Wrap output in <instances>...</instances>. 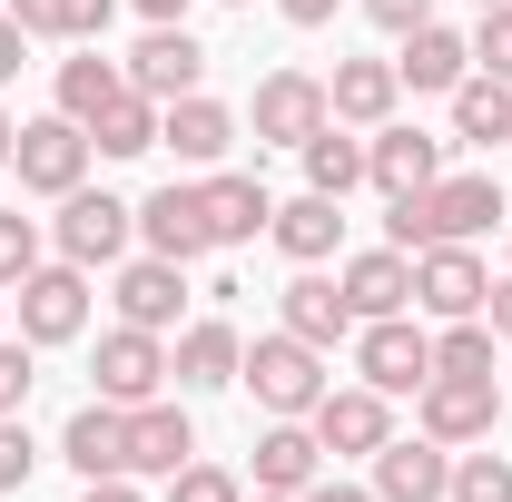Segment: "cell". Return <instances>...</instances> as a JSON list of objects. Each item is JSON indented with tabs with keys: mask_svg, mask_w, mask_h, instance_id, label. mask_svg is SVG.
Returning a JSON list of instances; mask_svg holds the SVG:
<instances>
[{
	"mask_svg": "<svg viewBox=\"0 0 512 502\" xmlns=\"http://www.w3.org/2000/svg\"><path fill=\"white\" fill-rule=\"evenodd\" d=\"M493 217H503V178L463 168V178H434V188L394 197V217H384V247H404V256H424V247H473Z\"/></svg>",
	"mask_w": 512,
	"mask_h": 502,
	"instance_id": "obj_1",
	"label": "cell"
},
{
	"mask_svg": "<svg viewBox=\"0 0 512 502\" xmlns=\"http://www.w3.org/2000/svg\"><path fill=\"white\" fill-rule=\"evenodd\" d=\"M237 384H256V404L266 414H316L325 404V345H306V335H256L247 365H237Z\"/></svg>",
	"mask_w": 512,
	"mask_h": 502,
	"instance_id": "obj_2",
	"label": "cell"
},
{
	"mask_svg": "<svg viewBox=\"0 0 512 502\" xmlns=\"http://www.w3.org/2000/svg\"><path fill=\"white\" fill-rule=\"evenodd\" d=\"M355 375L375 384V394H424V384H434V335L404 325V315L355 325Z\"/></svg>",
	"mask_w": 512,
	"mask_h": 502,
	"instance_id": "obj_3",
	"label": "cell"
},
{
	"mask_svg": "<svg viewBox=\"0 0 512 502\" xmlns=\"http://www.w3.org/2000/svg\"><path fill=\"white\" fill-rule=\"evenodd\" d=\"M128 237H138V207L109 188H69L60 197V256L69 266H119Z\"/></svg>",
	"mask_w": 512,
	"mask_h": 502,
	"instance_id": "obj_4",
	"label": "cell"
},
{
	"mask_svg": "<svg viewBox=\"0 0 512 502\" xmlns=\"http://www.w3.org/2000/svg\"><path fill=\"white\" fill-rule=\"evenodd\" d=\"M10 296H20V335H30V345H69V335L89 325V266H69V256L60 266H30Z\"/></svg>",
	"mask_w": 512,
	"mask_h": 502,
	"instance_id": "obj_5",
	"label": "cell"
},
{
	"mask_svg": "<svg viewBox=\"0 0 512 502\" xmlns=\"http://www.w3.org/2000/svg\"><path fill=\"white\" fill-rule=\"evenodd\" d=\"M247 119H256V138H266V148H306L335 109H325V79H316V69H266Z\"/></svg>",
	"mask_w": 512,
	"mask_h": 502,
	"instance_id": "obj_6",
	"label": "cell"
},
{
	"mask_svg": "<svg viewBox=\"0 0 512 502\" xmlns=\"http://www.w3.org/2000/svg\"><path fill=\"white\" fill-rule=\"evenodd\" d=\"M10 168H20V188L69 197L79 178H89V128L79 119H30L20 138H10Z\"/></svg>",
	"mask_w": 512,
	"mask_h": 502,
	"instance_id": "obj_7",
	"label": "cell"
},
{
	"mask_svg": "<svg viewBox=\"0 0 512 502\" xmlns=\"http://www.w3.org/2000/svg\"><path fill=\"white\" fill-rule=\"evenodd\" d=\"M483 296H493V266H483L473 247H424V256H414V306L434 315V325L483 315Z\"/></svg>",
	"mask_w": 512,
	"mask_h": 502,
	"instance_id": "obj_8",
	"label": "cell"
},
{
	"mask_svg": "<svg viewBox=\"0 0 512 502\" xmlns=\"http://www.w3.org/2000/svg\"><path fill=\"white\" fill-rule=\"evenodd\" d=\"M197 79H207V50L188 40V20H148V40L128 50V89L168 109V99H188Z\"/></svg>",
	"mask_w": 512,
	"mask_h": 502,
	"instance_id": "obj_9",
	"label": "cell"
},
{
	"mask_svg": "<svg viewBox=\"0 0 512 502\" xmlns=\"http://www.w3.org/2000/svg\"><path fill=\"white\" fill-rule=\"evenodd\" d=\"M306 424H316L325 453H384L394 443V394H375V384H325V404Z\"/></svg>",
	"mask_w": 512,
	"mask_h": 502,
	"instance_id": "obj_10",
	"label": "cell"
},
{
	"mask_svg": "<svg viewBox=\"0 0 512 502\" xmlns=\"http://www.w3.org/2000/svg\"><path fill=\"white\" fill-rule=\"evenodd\" d=\"M99 404H148V394H168V345L148 335V325H119V335H99Z\"/></svg>",
	"mask_w": 512,
	"mask_h": 502,
	"instance_id": "obj_11",
	"label": "cell"
},
{
	"mask_svg": "<svg viewBox=\"0 0 512 502\" xmlns=\"http://www.w3.org/2000/svg\"><path fill=\"white\" fill-rule=\"evenodd\" d=\"M414 414H424V434L434 443H493V375H434L414 394Z\"/></svg>",
	"mask_w": 512,
	"mask_h": 502,
	"instance_id": "obj_12",
	"label": "cell"
},
{
	"mask_svg": "<svg viewBox=\"0 0 512 502\" xmlns=\"http://www.w3.org/2000/svg\"><path fill=\"white\" fill-rule=\"evenodd\" d=\"M178 463H197V424L188 404H168V394H148V404H128V473H178Z\"/></svg>",
	"mask_w": 512,
	"mask_h": 502,
	"instance_id": "obj_13",
	"label": "cell"
},
{
	"mask_svg": "<svg viewBox=\"0 0 512 502\" xmlns=\"http://www.w3.org/2000/svg\"><path fill=\"white\" fill-rule=\"evenodd\" d=\"M444 493H453V443L414 434L375 453V502H444Z\"/></svg>",
	"mask_w": 512,
	"mask_h": 502,
	"instance_id": "obj_14",
	"label": "cell"
},
{
	"mask_svg": "<svg viewBox=\"0 0 512 502\" xmlns=\"http://www.w3.org/2000/svg\"><path fill=\"white\" fill-rule=\"evenodd\" d=\"M365 178H375L384 197L434 188V178H444V138H424V128H394V119H384L375 138H365Z\"/></svg>",
	"mask_w": 512,
	"mask_h": 502,
	"instance_id": "obj_15",
	"label": "cell"
},
{
	"mask_svg": "<svg viewBox=\"0 0 512 502\" xmlns=\"http://www.w3.org/2000/svg\"><path fill=\"white\" fill-rule=\"evenodd\" d=\"M197 207H207V237H217V247H256L266 217H276V197L256 188V178H237V168H207V178H197Z\"/></svg>",
	"mask_w": 512,
	"mask_h": 502,
	"instance_id": "obj_16",
	"label": "cell"
},
{
	"mask_svg": "<svg viewBox=\"0 0 512 502\" xmlns=\"http://www.w3.org/2000/svg\"><path fill=\"white\" fill-rule=\"evenodd\" d=\"M345 306H355V325H375V315H404L414 306V256L404 247H365V256H345Z\"/></svg>",
	"mask_w": 512,
	"mask_h": 502,
	"instance_id": "obj_17",
	"label": "cell"
},
{
	"mask_svg": "<svg viewBox=\"0 0 512 502\" xmlns=\"http://www.w3.org/2000/svg\"><path fill=\"white\" fill-rule=\"evenodd\" d=\"M158 148H178L188 168H217V158L237 148V109H217L207 89H188V99L158 109Z\"/></svg>",
	"mask_w": 512,
	"mask_h": 502,
	"instance_id": "obj_18",
	"label": "cell"
},
{
	"mask_svg": "<svg viewBox=\"0 0 512 502\" xmlns=\"http://www.w3.org/2000/svg\"><path fill=\"white\" fill-rule=\"evenodd\" d=\"M316 473H325V443H316L306 414H276V424L256 434V493H306Z\"/></svg>",
	"mask_w": 512,
	"mask_h": 502,
	"instance_id": "obj_19",
	"label": "cell"
},
{
	"mask_svg": "<svg viewBox=\"0 0 512 502\" xmlns=\"http://www.w3.org/2000/svg\"><path fill=\"white\" fill-rule=\"evenodd\" d=\"M237 365H247V335H237L227 315H197L188 335H178V355H168V375L188 384V394H217V384H237Z\"/></svg>",
	"mask_w": 512,
	"mask_h": 502,
	"instance_id": "obj_20",
	"label": "cell"
},
{
	"mask_svg": "<svg viewBox=\"0 0 512 502\" xmlns=\"http://www.w3.org/2000/svg\"><path fill=\"white\" fill-rule=\"evenodd\" d=\"M60 453L79 463V483H109V473H128V404H79L69 414V434H60Z\"/></svg>",
	"mask_w": 512,
	"mask_h": 502,
	"instance_id": "obj_21",
	"label": "cell"
},
{
	"mask_svg": "<svg viewBox=\"0 0 512 502\" xmlns=\"http://www.w3.org/2000/svg\"><path fill=\"white\" fill-rule=\"evenodd\" d=\"M178 276H188L178 256H138V266H119V325L168 335V325H178V306H188V286H178Z\"/></svg>",
	"mask_w": 512,
	"mask_h": 502,
	"instance_id": "obj_22",
	"label": "cell"
},
{
	"mask_svg": "<svg viewBox=\"0 0 512 502\" xmlns=\"http://www.w3.org/2000/svg\"><path fill=\"white\" fill-rule=\"evenodd\" d=\"M394 79H404V89H463V79H473V40H463V30H444V20H424V30H404V60H394Z\"/></svg>",
	"mask_w": 512,
	"mask_h": 502,
	"instance_id": "obj_23",
	"label": "cell"
},
{
	"mask_svg": "<svg viewBox=\"0 0 512 502\" xmlns=\"http://www.w3.org/2000/svg\"><path fill=\"white\" fill-rule=\"evenodd\" d=\"M394 99H404L394 60H335V79H325V109H335L345 128H384V119H394Z\"/></svg>",
	"mask_w": 512,
	"mask_h": 502,
	"instance_id": "obj_24",
	"label": "cell"
},
{
	"mask_svg": "<svg viewBox=\"0 0 512 502\" xmlns=\"http://www.w3.org/2000/svg\"><path fill=\"white\" fill-rule=\"evenodd\" d=\"M266 237L296 256V266H325V256H335V237H345V197H316V188L286 197V207L266 217Z\"/></svg>",
	"mask_w": 512,
	"mask_h": 502,
	"instance_id": "obj_25",
	"label": "cell"
},
{
	"mask_svg": "<svg viewBox=\"0 0 512 502\" xmlns=\"http://www.w3.org/2000/svg\"><path fill=\"white\" fill-rule=\"evenodd\" d=\"M138 237H148V256H207L217 237H207V207H197V188H158L148 207H138Z\"/></svg>",
	"mask_w": 512,
	"mask_h": 502,
	"instance_id": "obj_26",
	"label": "cell"
},
{
	"mask_svg": "<svg viewBox=\"0 0 512 502\" xmlns=\"http://www.w3.org/2000/svg\"><path fill=\"white\" fill-rule=\"evenodd\" d=\"M276 306H286V335H306V345H335V335H355V306H345V286H335V276H316V266H306V276H296Z\"/></svg>",
	"mask_w": 512,
	"mask_h": 502,
	"instance_id": "obj_27",
	"label": "cell"
},
{
	"mask_svg": "<svg viewBox=\"0 0 512 502\" xmlns=\"http://www.w3.org/2000/svg\"><path fill=\"white\" fill-rule=\"evenodd\" d=\"M453 138H463V148H503L512 138V79H483V69H473V79L453 89Z\"/></svg>",
	"mask_w": 512,
	"mask_h": 502,
	"instance_id": "obj_28",
	"label": "cell"
},
{
	"mask_svg": "<svg viewBox=\"0 0 512 502\" xmlns=\"http://www.w3.org/2000/svg\"><path fill=\"white\" fill-rule=\"evenodd\" d=\"M296 158H306V188H316V197H345V188H365V138H345V119H325L316 138L296 148Z\"/></svg>",
	"mask_w": 512,
	"mask_h": 502,
	"instance_id": "obj_29",
	"label": "cell"
},
{
	"mask_svg": "<svg viewBox=\"0 0 512 502\" xmlns=\"http://www.w3.org/2000/svg\"><path fill=\"white\" fill-rule=\"evenodd\" d=\"M89 148H99V158H148V148H158V99L119 89V99L89 119Z\"/></svg>",
	"mask_w": 512,
	"mask_h": 502,
	"instance_id": "obj_30",
	"label": "cell"
},
{
	"mask_svg": "<svg viewBox=\"0 0 512 502\" xmlns=\"http://www.w3.org/2000/svg\"><path fill=\"white\" fill-rule=\"evenodd\" d=\"M109 10H119V0H10V20H20L30 40H99Z\"/></svg>",
	"mask_w": 512,
	"mask_h": 502,
	"instance_id": "obj_31",
	"label": "cell"
},
{
	"mask_svg": "<svg viewBox=\"0 0 512 502\" xmlns=\"http://www.w3.org/2000/svg\"><path fill=\"white\" fill-rule=\"evenodd\" d=\"M128 89V69H109V60H60V119H99V109H109V99H119Z\"/></svg>",
	"mask_w": 512,
	"mask_h": 502,
	"instance_id": "obj_32",
	"label": "cell"
},
{
	"mask_svg": "<svg viewBox=\"0 0 512 502\" xmlns=\"http://www.w3.org/2000/svg\"><path fill=\"white\" fill-rule=\"evenodd\" d=\"M493 345H503V335H493L483 315H463V325L434 335V375H493Z\"/></svg>",
	"mask_w": 512,
	"mask_h": 502,
	"instance_id": "obj_33",
	"label": "cell"
},
{
	"mask_svg": "<svg viewBox=\"0 0 512 502\" xmlns=\"http://www.w3.org/2000/svg\"><path fill=\"white\" fill-rule=\"evenodd\" d=\"M444 502H512V463H503V453H463Z\"/></svg>",
	"mask_w": 512,
	"mask_h": 502,
	"instance_id": "obj_34",
	"label": "cell"
},
{
	"mask_svg": "<svg viewBox=\"0 0 512 502\" xmlns=\"http://www.w3.org/2000/svg\"><path fill=\"white\" fill-rule=\"evenodd\" d=\"M473 69H483V79H512V0H493V10L473 20Z\"/></svg>",
	"mask_w": 512,
	"mask_h": 502,
	"instance_id": "obj_35",
	"label": "cell"
},
{
	"mask_svg": "<svg viewBox=\"0 0 512 502\" xmlns=\"http://www.w3.org/2000/svg\"><path fill=\"white\" fill-rule=\"evenodd\" d=\"M168 502H247V483L217 473V463H178V473H168Z\"/></svg>",
	"mask_w": 512,
	"mask_h": 502,
	"instance_id": "obj_36",
	"label": "cell"
},
{
	"mask_svg": "<svg viewBox=\"0 0 512 502\" xmlns=\"http://www.w3.org/2000/svg\"><path fill=\"white\" fill-rule=\"evenodd\" d=\"M30 266H40V227H30L20 207H0V286H20Z\"/></svg>",
	"mask_w": 512,
	"mask_h": 502,
	"instance_id": "obj_37",
	"label": "cell"
},
{
	"mask_svg": "<svg viewBox=\"0 0 512 502\" xmlns=\"http://www.w3.org/2000/svg\"><path fill=\"white\" fill-rule=\"evenodd\" d=\"M30 384H40V365H30V335H20V345L0 335V414H20V404H30Z\"/></svg>",
	"mask_w": 512,
	"mask_h": 502,
	"instance_id": "obj_38",
	"label": "cell"
},
{
	"mask_svg": "<svg viewBox=\"0 0 512 502\" xmlns=\"http://www.w3.org/2000/svg\"><path fill=\"white\" fill-rule=\"evenodd\" d=\"M30 463H40V453H30V434H20V414H0V493H20Z\"/></svg>",
	"mask_w": 512,
	"mask_h": 502,
	"instance_id": "obj_39",
	"label": "cell"
},
{
	"mask_svg": "<svg viewBox=\"0 0 512 502\" xmlns=\"http://www.w3.org/2000/svg\"><path fill=\"white\" fill-rule=\"evenodd\" d=\"M365 20L404 40V30H424V20H434V0H365Z\"/></svg>",
	"mask_w": 512,
	"mask_h": 502,
	"instance_id": "obj_40",
	"label": "cell"
},
{
	"mask_svg": "<svg viewBox=\"0 0 512 502\" xmlns=\"http://www.w3.org/2000/svg\"><path fill=\"white\" fill-rule=\"evenodd\" d=\"M296 502H375V483H335V473H316Z\"/></svg>",
	"mask_w": 512,
	"mask_h": 502,
	"instance_id": "obj_41",
	"label": "cell"
},
{
	"mask_svg": "<svg viewBox=\"0 0 512 502\" xmlns=\"http://www.w3.org/2000/svg\"><path fill=\"white\" fill-rule=\"evenodd\" d=\"M20 40H30V30H20V20H10V10H0V89H10V79H20Z\"/></svg>",
	"mask_w": 512,
	"mask_h": 502,
	"instance_id": "obj_42",
	"label": "cell"
},
{
	"mask_svg": "<svg viewBox=\"0 0 512 502\" xmlns=\"http://www.w3.org/2000/svg\"><path fill=\"white\" fill-rule=\"evenodd\" d=\"M483 325H493V335H503V345H512V276H503V286H493V296H483Z\"/></svg>",
	"mask_w": 512,
	"mask_h": 502,
	"instance_id": "obj_43",
	"label": "cell"
},
{
	"mask_svg": "<svg viewBox=\"0 0 512 502\" xmlns=\"http://www.w3.org/2000/svg\"><path fill=\"white\" fill-rule=\"evenodd\" d=\"M79 502H148V493H138V473H109V483H89Z\"/></svg>",
	"mask_w": 512,
	"mask_h": 502,
	"instance_id": "obj_44",
	"label": "cell"
},
{
	"mask_svg": "<svg viewBox=\"0 0 512 502\" xmlns=\"http://www.w3.org/2000/svg\"><path fill=\"white\" fill-rule=\"evenodd\" d=\"M276 10H286L296 30H325V20H335V0H276Z\"/></svg>",
	"mask_w": 512,
	"mask_h": 502,
	"instance_id": "obj_45",
	"label": "cell"
},
{
	"mask_svg": "<svg viewBox=\"0 0 512 502\" xmlns=\"http://www.w3.org/2000/svg\"><path fill=\"white\" fill-rule=\"evenodd\" d=\"M138 10H148V20H188V0H138Z\"/></svg>",
	"mask_w": 512,
	"mask_h": 502,
	"instance_id": "obj_46",
	"label": "cell"
},
{
	"mask_svg": "<svg viewBox=\"0 0 512 502\" xmlns=\"http://www.w3.org/2000/svg\"><path fill=\"white\" fill-rule=\"evenodd\" d=\"M10 138H20V128H10V119H0V168H10Z\"/></svg>",
	"mask_w": 512,
	"mask_h": 502,
	"instance_id": "obj_47",
	"label": "cell"
},
{
	"mask_svg": "<svg viewBox=\"0 0 512 502\" xmlns=\"http://www.w3.org/2000/svg\"><path fill=\"white\" fill-rule=\"evenodd\" d=\"M256 502H296V493H256Z\"/></svg>",
	"mask_w": 512,
	"mask_h": 502,
	"instance_id": "obj_48",
	"label": "cell"
},
{
	"mask_svg": "<svg viewBox=\"0 0 512 502\" xmlns=\"http://www.w3.org/2000/svg\"><path fill=\"white\" fill-rule=\"evenodd\" d=\"M473 10H493V0H473Z\"/></svg>",
	"mask_w": 512,
	"mask_h": 502,
	"instance_id": "obj_49",
	"label": "cell"
},
{
	"mask_svg": "<svg viewBox=\"0 0 512 502\" xmlns=\"http://www.w3.org/2000/svg\"><path fill=\"white\" fill-rule=\"evenodd\" d=\"M237 10H247V0H237Z\"/></svg>",
	"mask_w": 512,
	"mask_h": 502,
	"instance_id": "obj_50",
	"label": "cell"
}]
</instances>
